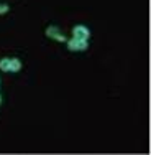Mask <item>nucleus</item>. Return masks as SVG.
Wrapping results in <instances>:
<instances>
[{
  "label": "nucleus",
  "mask_w": 151,
  "mask_h": 155,
  "mask_svg": "<svg viewBox=\"0 0 151 155\" xmlns=\"http://www.w3.org/2000/svg\"><path fill=\"white\" fill-rule=\"evenodd\" d=\"M68 48L72 51H82L87 48V40H77V38H72L71 41H68Z\"/></svg>",
  "instance_id": "f257e3e1"
},
{
  "label": "nucleus",
  "mask_w": 151,
  "mask_h": 155,
  "mask_svg": "<svg viewBox=\"0 0 151 155\" xmlns=\"http://www.w3.org/2000/svg\"><path fill=\"white\" fill-rule=\"evenodd\" d=\"M72 33H74V38H77V40H87L90 35L89 30H87L86 27H82V25H77Z\"/></svg>",
  "instance_id": "f03ea898"
},
{
  "label": "nucleus",
  "mask_w": 151,
  "mask_h": 155,
  "mask_svg": "<svg viewBox=\"0 0 151 155\" xmlns=\"http://www.w3.org/2000/svg\"><path fill=\"white\" fill-rule=\"evenodd\" d=\"M46 35L49 36V38H54V40H59V41H66V38H64V35L58 30L56 27H49L46 30Z\"/></svg>",
  "instance_id": "7ed1b4c3"
},
{
  "label": "nucleus",
  "mask_w": 151,
  "mask_h": 155,
  "mask_svg": "<svg viewBox=\"0 0 151 155\" xmlns=\"http://www.w3.org/2000/svg\"><path fill=\"white\" fill-rule=\"evenodd\" d=\"M21 69V63L18 60H10V71L13 73H18Z\"/></svg>",
  "instance_id": "20e7f679"
},
{
  "label": "nucleus",
  "mask_w": 151,
  "mask_h": 155,
  "mask_svg": "<svg viewBox=\"0 0 151 155\" xmlns=\"http://www.w3.org/2000/svg\"><path fill=\"white\" fill-rule=\"evenodd\" d=\"M0 69L2 71H10V60H0Z\"/></svg>",
  "instance_id": "39448f33"
},
{
  "label": "nucleus",
  "mask_w": 151,
  "mask_h": 155,
  "mask_svg": "<svg viewBox=\"0 0 151 155\" xmlns=\"http://www.w3.org/2000/svg\"><path fill=\"white\" fill-rule=\"evenodd\" d=\"M8 12V5H3V3H0V15H3V13Z\"/></svg>",
  "instance_id": "423d86ee"
}]
</instances>
